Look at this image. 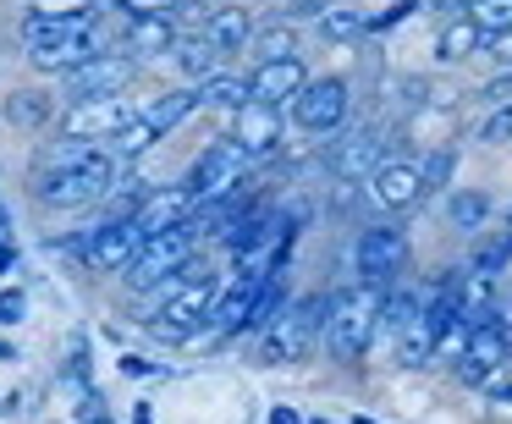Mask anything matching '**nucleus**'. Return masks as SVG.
I'll use <instances>...</instances> for the list:
<instances>
[{
    "label": "nucleus",
    "mask_w": 512,
    "mask_h": 424,
    "mask_svg": "<svg viewBox=\"0 0 512 424\" xmlns=\"http://www.w3.org/2000/svg\"><path fill=\"white\" fill-rule=\"evenodd\" d=\"M0 358H12V364H17V347H12V342H0Z\"/></svg>",
    "instance_id": "a19ab883"
},
{
    "label": "nucleus",
    "mask_w": 512,
    "mask_h": 424,
    "mask_svg": "<svg viewBox=\"0 0 512 424\" xmlns=\"http://www.w3.org/2000/svg\"><path fill=\"white\" fill-rule=\"evenodd\" d=\"M490 402H512V380H490Z\"/></svg>",
    "instance_id": "c9c22d12"
},
{
    "label": "nucleus",
    "mask_w": 512,
    "mask_h": 424,
    "mask_svg": "<svg viewBox=\"0 0 512 424\" xmlns=\"http://www.w3.org/2000/svg\"><path fill=\"white\" fill-rule=\"evenodd\" d=\"M430 358H435V336L424 331L419 320H408V325H402V364L419 369V364H430Z\"/></svg>",
    "instance_id": "c756f323"
},
{
    "label": "nucleus",
    "mask_w": 512,
    "mask_h": 424,
    "mask_svg": "<svg viewBox=\"0 0 512 424\" xmlns=\"http://www.w3.org/2000/svg\"><path fill=\"white\" fill-rule=\"evenodd\" d=\"M133 122V105H122L116 94H94V100H72V111L61 116V138H78V144H94V138H111Z\"/></svg>",
    "instance_id": "1a4fd4ad"
},
{
    "label": "nucleus",
    "mask_w": 512,
    "mask_h": 424,
    "mask_svg": "<svg viewBox=\"0 0 512 424\" xmlns=\"http://www.w3.org/2000/svg\"><path fill=\"white\" fill-rule=\"evenodd\" d=\"M171 61H177V72L188 83H204L210 72H221V56H215L204 39H177V45H171Z\"/></svg>",
    "instance_id": "5701e85b"
},
{
    "label": "nucleus",
    "mask_w": 512,
    "mask_h": 424,
    "mask_svg": "<svg viewBox=\"0 0 512 424\" xmlns=\"http://www.w3.org/2000/svg\"><path fill=\"white\" fill-rule=\"evenodd\" d=\"M193 89H199V111H237V105H248V83L226 78V72H210V78L193 83Z\"/></svg>",
    "instance_id": "4be33fe9"
},
{
    "label": "nucleus",
    "mask_w": 512,
    "mask_h": 424,
    "mask_svg": "<svg viewBox=\"0 0 512 424\" xmlns=\"http://www.w3.org/2000/svg\"><path fill=\"white\" fill-rule=\"evenodd\" d=\"M309 424H325V419H309Z\"/></svg>",
    "instance_id": "37998d69"
},
{
    "label": "nucleus",
    "mask_w": 512,
    "mask_h": 424,
    "mask_svg": "<svg viewBox=\"0 0 512 424\" xmlns=\"http://www.w3.org/2000/svg\"><path fill=\"white\" fill-rule=\"evenodd\" d=\"M380 292L375 287H342L325 298V347H331V358H342V364H358V358L369 353V342H375L380 331Z\"/></svg>",
    "instance_id": "f03ea898"
},
{
    "label": "nucleus",
    "mask_w": 512,
    "mask_h": 424,
    "mask_svg": "<svg viewBox=\"0 0 512 424\" xmlns=\"http://www.w3.org/2000/svg\"><path fill=\"white\" fill-rule=\"evenodd\" d=\"M50 111H56V105H50L45 94H12V100H6V116H12L17 127H39V122H50Z\"/></svg>",
    "instance_id": "c85d7f7f"
},
{
    "label": "nucleus",
    "mask_w": 512,
    "mask_h": 424,
    "mask_svg": "<svg viewBox=\"0 0 512 424\" xmlns=\"http://www.w3.org/2000/svg\"><path fill=\"white\" fill-rule=\"evenodd\" d=\"M34 188H39V204H50V210H83V204H100L116 188V160L94 144L67 138L61 149L39 155Z\"/></svg>",
    "instance_id": "f257e3e1"
},
{
    "label": "nucleus",
    "mask_w": 512,
    "mask_h": 424,
    "mask_svg": "<svg viewBox=\"0 0 512 424\" xmlns=\"http://www.w3.org/2000/svg\"><path fill=\"white\" fill-rule=\"evenodd\" d=\"M463 17L479 28V34H501V28H512V0H474Z\"/></svg>",
    "instance_id": "cd10ccee"
},
{
    "label": "nucleus",
    "mask_w": 512,
    "mask_h": 424,
    "mask_svg": "<svg viewBox=\"0 0 512 424\" xmlns=\"http://www.w3.org/2000/svg\"><path fill=\"white\" fill-rule=\"evenodd\" d=\"M479 45H485V34H479V28L468 23V17H457V23L441 34V45H435V50H441V61H468Z\"/></svg>",
    "instance_id": "bb28decb"
},
{
    "label": "nucleus",
    "mask_w": 512,
    "mask_h": 424,
    "mask_svg": "<svg viewBox=\"0 0 512 424\" xmlns=\"http://www.w3.org/2000/svg\"><path fill=\"white\" fill-rule=\"evenodd\" d=\"M248 34H254V17L243 12V6H221V12L204 17V45L215 50V56H237V50L248 45Z\"/></svg>",
    "instance_id": "a211bd4d"
},
{
    "label": "nucleus",
    "mask_w": 512,
    "mask_h": 424,
    "mask_svg": "<svg viewBox=\"0 0 512 424\" xmlns=\"http://www.w3.org/2000/svg\"><path fill=\"white\" fill-rule=\"evenodd\" d=\"M89 424H116V419H111L105 408H89Z\"/></svg>",
    "instance_id": "ea45409f"
},
{
    "label": "nucleus",
    "mask_w": 512,
    "mask_h": 424,
    "mask_svg": "<svg viewBox=\"0 0 512 424\" xmlns=\"http://www.w3.org/2000/svg\"><path fill=\"white\" fill-rule=\"evenodd\" d=\"M380 149L386 144H380L375 127H353V133H342L331 144V177L336 182H364L369 171L380 166Z\"/></svg>",
    "instance_id": "4468645a"
},
{
    "label": "nucleus",
    "mask_w": 512,
    "mask_h": 424,
    "mask_svg": "<svg viewBox=\"0 0 512 424\" xmlns=\"http://www.w3.org/2000/svg\"><path fill=\"white\" fill-rule=\"evenodd\" d=\"M232 138L248 149V160L254 155H270V149L281 144V116H276V105H237L232 111Z\"/></svg>",
    "instance_id": "f3484780"
},
{
    "label": "nucleus",
    "mask_w": 512,
    "mask_h": 424,
    "mask_svg": "<svg viewBox=\"0 0 512 424\" xmlns=\"http://www.w3.org/2000/svg\"><path fill=\"white\" fill-rule=\"evenodd\" d=\"M122 375H127V380H149V375H160V364H149V358L127 353V358H122Z\"/></svg>",
    "instance_id": "f704fd0d"
},
{
    "label": "nucleus",
    "mask_w": 512,
    "mask_h": 424,
    "mask_svg": "<svg viewBox=\"0 0 512 424\" xmlns=\"http://www.w3.org/2000/svg\"><path fill=\"white\" fill-rule=\"evenodd\" d=\"M166 6H177V0H166Z\"/></svg>",
    "instance_id": "c03bdc74"
},
{
    "label": "nucleus",
    "mask_w": 512,
    "mask_h": 424,
    "mask_svg": "<svg viewBox=\"0 0 512 424\" xmlns=\"http://www.w3.org/2000/svg\"><path fill=\"white\" fill-rule=\"evenodd\" d=\"M320 34L325 39H353V34H364V17H358V12H325L320 17Z\"/></svg>",
    "instance_id": "2f4dec72"
},
{
    "label": "nucleus",
    "mask_w": 512,
    "mask_h": 424,
    "mask_svg": "<svg viewBox=\"0 0 512 424\" xmlns=\"http://www.w3.org/2000/svg\"><path fill=\"white\" fill-rule=\"evenodd\" d=\"M479 144H512V105H501V111L479 127Z\"/></svg>",
    "instance_id": "473e14b6"
},
{
    "label": "nucleus",
    "mask_w": 512,
    "mask_h": 424,
    "mask_svg": "<svg viewBox=\"0 0 512 424\" xmlns=\"http://www.w3.org/2000/svg\"><path fill=\"white\" fill-rule=\"evenodd\" d=\"M28 314V298H23V287H6L0 292V325H17Z\"/></svg>",
    "instance_id": "72a5a7b5"
},
{
    "label": "nucleus",
    "mask_w": 512,
    "mask_h": 424,
    "mask_svg": "<svg viewBox=\"0 0 512 424\" xmlns=\"http://www.w3.org/2000/svg\"><path fill=\"white\" fill-rule=\"evenodd\" d=\"M413 166H419V182H424V193H441L446 182L457 177V149H452V144H435L430 155H424V160H413Z\"/></svg>",
    "instance_id": "393cba45"
},
{
    "label": "nucleus",
    "mask_w": 512,
    "mask_h": 424,
    "mask_svg": "<svg viewBox=\"0 0 512 424\" xmlns=\"http://www.w3.org/2000/svg\"><path fill=\"white\" fill-rule=\"evenodd\" d=\"M6 226H12V210H6V204H0V243H6V237H12V232H6Z\"/></svg>",
    "instance_id": "58836bf2"
},
{
    "label": "nucleus",
    "mask_w": 512,
    "mask_h": 424,
    "mask_svg": "<svg viewBox=\"0 0 512 424\" xmlns=\"http://www.w3.org/2000/svg\"><path fill=\"white\" fill-rule=\"evenodd\" d=\"M435 6H441V12H446V17H463V12H468V6H474V0H435Z\"/></svg>",
    "instance_id": "e433bc0d"
},
{
    "label": "nucleus",
    "mask_w": 512,
    "mask_h": 424,
    "mask_svg": "<svg viewBox=\"0 0 512 424\" xmlns=\"http://www.w3.org/2000/svg\"><path fill=\"white\" fill-rule=\"evenodd\" d=\"M193 111H199V89L188 83V89H171V94H160V100H149L144 127L155 133V144H160V138H166V133H177V127L188 122Z\"/></svg>",
    "instance_id": "aec40b11"
},
{
    "label": "nucleus",
    "mask_w": 512,
    "mask_h": 424,
    "mask_svg": "<svg viewBox=\"0 0 512 424\" xmlns=\"http://www.w3.org/2000/svg\"><path fill=\"white\" fill-rule=\"evenodd\" d=\"M292 122L303 127V133H336V127L347 122V111H353V100H347V83L342 78H320V83H303L298 94L287 100Z\"/></svg>",
    "instance_id": "0eeeda50"
},
{
    "label": "nucleus",
    "mask_w": 512,
    "mask_h": 424,
    "mask_svg": "<svg viewBox=\"0 0 512 424\" xmlns=\"http://www.w3.org/2000/svg\"><path fill=\"white\" fill-rule=\"evenodd\" d=\"M270 424H298V413H292V408H270Z\"/></svg>",
    "instance_id": "4c0bfd02"
},
{
    "label": "nucleus",
    "mask_w": 512,
    "mask_h": 424,
    "mask_svg": "<svg viewBox=\"0 0 512 424\" xmlns=\"http://www.w3.org/2000/svg\"><path fill=\"white\" fill-rule=\"evenodd\" d=\"M177 45V23L171 12H138L127 28V56H166Z\"/></svg>",
    "instance_id": "6ab92c4d"
},
{
    "label": "nucleus",
    "mask_w": 512,
    "mask_h": 424,
    "mask_svg": "<svg viewBox=\"0 0 512 424\" xmlns=\"http://www.w3.org/2000/svg\"><path fill=\"white\" fill-rule=\"evenodd\" d=\"M353 265H358V287H375V292H391L408 265V237L397 226H364L353 243Z\"/></svg>",
    "instance_id": "423d86ee"
},
{
    "label": "nucleus",
    "mask_w": 512,
    "mask_h": 424,
    "mask_svg": "<svg viewBox=\"0 0 512 424\" xmlns=\"http://www.w3.org/2000/svg\"><path fill=\"white\" fill-rule=\"evenodd\" d=\"M243 83H248V100L254 105H287L292 94L309 83V72H303L298 56H281V61H259Z\"/></svg>",
    "instance_id": "f8f14e48"
},
{
    "label": "nucleus",
    "mask_w": 512,
    "mask_h": 424,
    "mask_svg": "<svg viewBox=\"0 0 512 424\" xmlns=\"http://www.w3.org/2000/svg\"><path fill=\"white\" fill-rule=\"evenodd\" d=\"M72 34H94V6H72V12H39V6H28V17H23L28 50L56 45V39H72Z\"/></svg>",
    "instance_id": "dca6fc26"
},
{
    "label": "nucleus",
    "mask_w": 512,
    "mask_h": 424,
    "mask_svg": "<svg viewBox=\"0 0 512 424\" xmlns=\"http://www.w3.org/2000/svg\"><path fill=\"white\" fill-rule=\"evenodd\" d=\"M193 215V193L182 188H155V193H144L138 199V210H133V226H138V237H155V232H171V226H182Z\"/></svg>",
    "instance_id": "2eb2a0df"
},
{
    "label": "nucleus",
    "mask_w": 512,
    "mask_h": 424,
    "mask_svg": "<svg viewBox=\"0 0 512 424\" xmlns=\"http://www.w3.org/2000/svg\"><path fill=\"white\" fill-rule=\"evenodd\" d=\"M320 320H325V298H298L287 309H276V320L259 325V358L265 364H298L320 336Z\"/></svg>",
    "instance_id": "7ed1b4c3"
},
{
    "label": "nucleus",
    "mask_w": 512,
    "mask_h": 424,
    "mask_svg": "<svg viewBox=\"0 0 512 424\" xmlns=\"http://www.w3.org/2000/svg\"><path fill=\"white\" fill-rule=\"evenodd\" d=\"M133 78H138L133 56H100V50H94L83 67L67 72V89H72V100H94V94H122Z\"/></svg>",
    "instance_id": "9d476101"
},
{
    "label": "nucleus",
    "mask_w": 512,
    "mask_h": 424,
    "mask_svg": "<svg viewBox=\"0 0 512 424\" xmlns=\"http://www.w3.org/2000/svg\"><path fill=\"white\" fill-rule=\"evenodd\" d=\"M369 199L380 210H413L424 199V182H419V166L413 160H386V166L369 171Z\"/></svg>",
    "instance_id": "ddd939ff"
},
{
    "label": "nucleus",
    "mask_w": 512,
    "mask_h": 424,
    "mask_svg": "<svg viewBox=\"0 0 512 424\" xmlns=\"http://www.w3.org/2000/svg\"><path fill=\"white\" fill-rule=\"evenodd\" d=\"M446 215H452L457 232H479V226L490 221V199L485 193H452V199H446Z\"/></svg>",
    "instance_id": "a878e982"
},
{
    "label": "nucleus",
    "mask_w": 512,
    "mask_h": 424,
    "mask_svg": "<svg viewBox=\"0 0 512 424\" xmlns=\"http://www.w3.org/2000/svg\"><path fill=\"white\" fill-rule=\"evenodd\" d=\"M193 254H199V237H193L188 221H182V226H171V232L144 237V243L133 248V259L122 265V276H127V287H133V292H144V287H160V281H171Z\"/></svg>",
    "instance_id": "39448f33"
},
{
    "label": "nucleus",
    "mask_w": 512,
    "mask_h": 424,
    "mask_svg": "<svg viewBox=\"0 0 512 424\" xmlns=\"http://www.w3.org/2000/svg\"><path fill=\"white\" fill-rule=\"evenodd\" d=\"M243 50H254L259 61H281V56H298V34H292V23H270V28H254Z\"/></svg>",
    "instance_id": "b1692460"
},
{
    "label": "nucleus",
    "mask_w": 512,
    "mask_h": 424,
    "mask_svg": "<svg viewBox=\"0 0 512 424\" xmlns=\"http://www.w3.org/2000/svg\"><path fill=\"white\" fill-rule=\"evenodd\" d=\"M507 259H512V232H501L496 243H485V248L474 254V270H485V276H501V265H507Z\"/></svg>",
    "instance_id": "7c9ffc66"
},
{
    "label": "nucleus",
    "mask_w": 512,
    "mask_h": 424,
    "mask_svg": "<svg viewBox=\"0 0 512 424\" xmlns=\"http://www.w3.org/2000/svg\"><path fill=\"white\" fill-rule=\"evenodd\" d=\"M138 243H144V237H138L133 215H122V221L94 226V232L78 243V254H83V265H89V270H122L127 259H133Z\"/></svg>",
    "instance_id": "9b49d317"
},
{
    "label": "nucleus",
    "mask_w": 512,
    "mask_h": 424,
    "mask_svg": "<svg viewBox=\"0 0 512 424\" xmlns=\"http://www.w3.org/2000/svg\"><path fill=\"white\" fill-rule=\"evenodd\" d=\"M94 34H72V39H56V45H34L28 50V61H34L39 72H61V78H67L72 67H83V61L94 56Z\"/></svg>",
    "instance_id": "412c9836"
},
{
    "label": "nucleus",
    "mask_w": 512,
    "mask_h": 424,
    "mask_svg": "<svg viewBox=\"0 0 512 424\" xmlns=\"http://www.w3.org/2000/svg\"><path fill=\"white\" fill-rule=\"evenodd\" d=\"M353 424H375V419H353Z\"/></svg>",
    "instance_id": "79ce46f5"
},
{
    "label": "nucleus",
    "mask_w": 512,
    "mask_h": 424,
    "mask_svg": "<svg viewBox=\"0 0 512 424\" xmlns=\"http://www.w3.org/2000/svg\"><path fill=\"white\" fill-rule=\"evenodd\" d=\"M243 171H248V149L237 144V138H215V144L188 166L182 188H188V193H193V204H199V199H215L221 188H232V182L243 177Z\"/></svg>",
    "instance_id": "6e6552de"
},
{
    "label": "nucleus",
    "mask_w": 512,
    "mask_h": 424,
    "mask_svg": "<svg viewBox=\"0 0 512 424\" xmlns=\"http://www.w3.org/2000/svg\"><path fill=\"white\" fill-rule=\"evenodd\" d=\"M171 281H177V287H171V298L155 309L149 331H155L160 342H188V336H199L204 320H210L215 276H210V270H199V276H171Z\"/></svg>",
    "instance_id": "20e7f679"
}]
</instances>
